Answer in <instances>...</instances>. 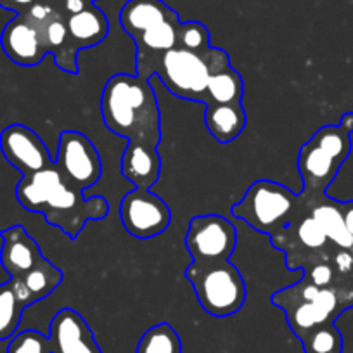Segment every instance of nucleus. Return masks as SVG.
Listing matches in <instances>:
<instances>
[{
  "mask_svg": "<svg viewBox=\"0 0 353 353\" xmlns=\"http://www.w3.org/2000/svg\"><path fill=\"white\" fill-rule=\"evenodd\" d=\"M16 198L23 208L42 213L47 223L59 227L70 239H77L88 220H103L110 213L106 198H83V191L63 181L56 165L23 176L16 185Z\"/></svg>",
  "mask_w": 353,
  "mask_h": 353,
  "instance_id": "1",
  "label": "nucleus"
},
{
  "mask_svg": "<svg viewBox=\"0 0 353 353\" xmlns=\"http://www.w3.org/2000/svg\"><path fill=\"white\" fill-rule=\"evenodd\" d=\"M101 114L108 130L128 142L158 145L161 141V113L154 88L139 74L117 73L106 81Z\"/></svg>",
  "mask_w": 353,
  "mask_h": 353,
  "instance_id": "2",
  "label": "nucleus"
},
{
  "mask_svg": "<svg viewBox=\"0 0 353 353\" xmlns=\"http://www.w3.org/2000/svg\"><path fill=\"white\" fill-rule=\"evenodd\" d=\"M310 208V198L294 194L281 182L260 179L248 188L243 198L230 208V213L256 232L270 237L301 215H308Z\"/></svg>",
  "mask_w": 353,
  "mask_h": 353,
  "instance_id": "3",
  "label": "nucleus"
},
{
  "mask_svg": "<svg viewBox=\"0 0 353 353\" xmlns=\"http://www.w3.org/2000/svg\"><path fill=\"white\" fill-rule=\"evenodd\" d=\"M270 301L284 312L288 325L300 341L310 332L334 324L343 312L353 307V301L334 288L315 286L305 277L274 293Z\"/></svg>",
  "mask_w": 353,
  "mask_h": 353,
  "instance_id": "4",
  "label": "nucleus"
},
{
  "mask_svg": "<svg viewBox=\"0 0 353 353\" xmlns=\"http://www.w3.org/2000/svg\"><path fill=\"white\" fill-rule=\"evenodd\" d=\"M352 152V134L341 125L319 128L298 152L296 166L303 181L305 198H321L334 182Z\"/></svg>",
  "mask_w": 353,
  "mask_h": 353,
  "instance_id": "5",
  "label": "nucleus"
},
{
  "mask_svg": "<svg viewBox=\"0 0 353 353\" xmlns=\"http://www.w3.org/2000/svg\"><path fill=\"white\" fill-rule=\"evenodd\" d=\"M137 74L149 80L158 74L170 94L185 101H206V88L212 77L203 52L175 47L156 57H137Z\"/></svg>",
  "mask_w": 353,
  "mask_h": 353,
  "instance_id": "6",
  "label": "nucleus"
},
{
  "mask_svg": "<svg viewBox=\"0 0 353 353\" xmlns=\"http://www.w3.org/2000/svg\"><path fill=\"white\" fill-rule=\"evenodd\" d=\"M185 279L194 288L198 303L213 317H230L244 307L248 298L246 284L232 261L198 263L185 269Z\"/></svg>",
  "mask_w": 353,
  "mask_h": 353,
  "instance_id": "7",
  "label": "nucleus"
},
{
  "mask_svg": "<svg viewBox=\"0 0 353 353\" xmlns=\"http://www.w3.org/2000/svg\"><path fill=\"white\" fill-rule=\"evenodd\" d=\"M270 243L286 254L290 270H305L317 261H329L334 250H338L310 213L270 236Z\"/></svg>",
  "mask_w": 353,
  "mask_h": 353,
  "instance_id": "8",
  "label": "nucleus"
},
{
  "mask_svg": "<svg viewBox=\"0 0 353 353\" xmlns=\"http://www.w3.org/2000/svg\"><path fill=\"white\" fill-rule=\"evenodd\" d=\"M54 165L59 170L63 181L80 191L97 184L103 175L99 151L87 135L77 130L61 132Z\"/></svg>",
  "mask_w": 353,
  "mask_h": 353,
  "instance_id": "9",
  "label": "nucleus"
},
{
  "mask_svg": "<svg viewBox=\"0 0 353 353\" xmlns=\"http://www.w3.org/2000/svg\"><path fill=\"white\" fill-rule=\"evenodd\" d=\"M237 246V230L225 216L208 213L189 222L185 250L198 263H219L232 256Z\"/></svg>",
  "mask_w": 353,
  "mask_h": 353,
  "instance_id": "10",
  "label": "nucleus"
},
{
  "mask_svg": "<svg viewBox=\"0 0 353 353\" xmlns=\"http://www.w3.org/2000/svg\"><path fill=\"white\" fill-rule=\"evenodd\" d=\"M120 220L125 230L137 239H152L165 232L172 222V212L163 198L149 189H137L123 196Z\"/></svg>",
  "mask_w": 353,
  "mask_h": 353,
  "instance_id": "11",
  "label": "nucleus"
},
{
  "mask_svg": "<svg viewBox=\"0 0 353 353\" xmlns=\"http://www.w3.org/2000/svg\"><path fill=\"white\" fill-rule=\"evenodd\" d=\"M0 151L11 166L23 173L33 175L54 165L46 142L32 128L12 123L0 132Z\"/></svg>",
  "mask_w": 353,
  "mask_h": 353,
  "instance_id": "12",
  "label": "nucleus"
},
{
  "mask_svg": "<svg viewBox=\"0 0 353 353\" xmlns=\"http://www.w3.org/2000/svg\"><path fill=\"white\" fill-rule=\"evenodd\" d=\"M52 353H103L94 331L83 315L73 308H61L49 325Z\"/></svg>",
  "mask_w": 353,
  "mask_h": 353,
  "instance_id": "13",
  "label": "nucleus"
},
{
  "mask_svg": "<svg viewBox=\"0 0 353 353\" xmlns=\"http://www.w3.org/2000/svg\"><path fill=\"white\" fill-rule=\"evenodd\" d=\"M0 46L6 56L18 66H39L49 54L39 30L23 14H16L2 30Z\"/></svg>",
  "mask_w": 353,
  "mask_h": 353,
  "instance_id": "14",
  "label": "nucleus"
},
{
  "mask_svg": "<svg viewBox=\"0 0 353 353\" xmlns=\"http://www.w3.org/2000/svg\"><path fill=\"white\" fill-rule=\"evenodd\" d=\"M0 239H2L0 265L4 267L11 279L23 277L46 258L37 241L23 225H12L0 230Z\"/></svg>",
  "mask_w": 353,
  "mask_h": 353,
  "instance_id": "15",
  "label": "nucleus"
},
{
  "mask_svg": "<svg viewBox=\"0 0 353 353\" xmlns=\"http://www.w3.org/2000/svg\"><path fill=\"white\" fill-rule=\"evenodd\" d=\"M121 173L137 189H151L161 173L158 145L148 142H128L121 156Z\"/></svg>",
  "mask_w": 353,
  "mask_h": 353,
  "instance_id": "16",
  "label": "nucleus"
},
{
  "mask_svg": "<svg viewBox=\"0 0 353 353\" xmlns=\"http://www.w3.org/2000/svg\"><path fill=\"white\" fill-rule=\"evenodd\" d=\"M175 19L181 18L163 0H128L120 11V25L132 40L161 23Z\"/></svg>",
  "mask_w": 353,
  "mask_h": 353,
  "instance_id": "17",
  "label": "nucleus"
},
{
  "mask_svg": "<svg viewBox=\"0 0 353 353\" xmlns=\"http://www.w3.org/2000/svg\"><path fill=\"white\" fill-rule=\"evenodd\" d=\"M70 43L74 50L99 46L110 33V23L97 6L88 4L83 11L66 18Z\"/></svg>",
  "mask_w": 353,
  "mask_h": 353,
  "instance_id": "18",
  "label": "nucleus"
},
{
  "mask_svg": "<svg viewBox=\"0 0 353 353\" xmlns=\"http://www.w3.org/2000/svg\"><path fill=\"white\" fill-rule=\"evenodd\" d=\"M12 281H14L16 290L26 307H32L59 288V284L63 283V270L57 269L56 265L50 263L47 258H43L35 269Z\"/></svg>",
  "mask_w": 353,
  "mask_h": 353,
  "instance_id": "19",
  "label": "nucleus"
},
{
  "mask_svg": "<svg viewBox=\"0 0 353 353\" xmlns=\"http://www.w3.org/2000/svg\"><path fill=\"white\" fill-rule=\"evenodd\" d=\"M246 121L243 104H208L205 110L206 128L220 144L236 141L246 128Z\"/></svg>",
  "mask_w": 353,
  "mask_h": 353,
  "instance_id": "20",
  "label": "nucleus"
},
{
  "mask_svg": "<svg viewBox=\"0 0 353 353\" xmlns=\"http://www.w3.org/2000/svg\"><path fill=\"white\" fill-rule=\"evenodd\" d=\"M312 208L310 215L319 222V225L327 234L329 241L336 248L341 250H350L353 246L352 234L346 230L345 220H343L341 201L332 199L329 196H321V198H310Z\"/></svg>",
  "mask_w": 353,
  "mask_h": 353,
  "instance_id": "21",
  "label": "nucleus"
},
{
  "mask_svg": "<svg viewBox=\"0 0 353 353\" xmlns=\"http://www.w3.org/2000/svg\"><path fill=\"white\" fill-rule=\"evenodd\" d=\"M181 23V19L161 23L134 39L135 47H137V57H156L165 54L166 50L179 47Z\"/></svg>",
  "mask_w": 353,
  "mask_h": 353,
  "instance_id": "22",
  "label": "nucleus"
},
{
  "mask_svg": "<svg viewBox=\"0 0 353 353\" xmlns=\"http://www.w3.org/2000/svg\"><path fill=\"white\" fill-rule=\"evenodd\" d=\"M244 94L243 77L232 66L210 77L205 104H241Z\"/></svg>",
  "mask_w": 353,
  "mask_h": 353,
  "instance_id": "23",
  "label": "nucleus"
},
{
  "mask_svg": "<svg viewBox=\"0 0 353 353\" xmlns=\"http://www.w3.org/2000/svg\"><path fill=\"white\" fill-rule=\"evenodd\" d=\"M25 308L28 307L19 296L14 281L0 284V341L11 339L18 332Z\"/></svg>",
  "mask_w": 353,
  "mask_h": 353,
  "instance_id": "24",
  "label": "nucleus"
},
{
  "mask_svg": "<svg viewBox=\"0 0 353 353\" xmlns=\"http://www.w3.org/2000/svg\"><path fill=\"white\" fill-rule=\"evenodd\" d=\"M137 353H182V339L168 322H159L141 336Z\"/></svg>",
  "mask_w": 353,
  "mask_h": 353,
  "instance_id": "25",
  "label": "nucleus"
},
{
  "mask_svg": "<svg viewBox=\"0 0 353 353\" xmlns=\"http://www.w3.org/2000/svg\"><path fill=\"white\" fill-rule=\"evenodd\" d=\"M179 47L192 50V52H205L210 49V32L203 23L188 21L179 26Z\"/></svg>",
  "mask_w": 353,
  "mask_h": 353,
  "instance_id": "26",
  "label": "nucleus"
},
{
  "mask_svg": "<svg viewBox=\"0 0 353 353\" xmlns=\"http://www.w3.org/2000/svg\"><path fill=\"white\" fill-rule=\"evenodd\" d=\"M8 353H52L50 352L49 336L42 334L39 331L16 332L11 338L8 346Z\"/></svg>",
  "mask_w": 353,
  "mask_h": 353,
  "instance_id": "27",
  "label": "nucleus"
},
{
  "mask_svg": "<svg viewBox=\"0 0 353 353\" xmlns=\"http://www.w3.org/2000/svg\"><path fill=\"white\" fill-rule=\"evenodd\" d=\"M305 279L314 283L315 286L321 288H332L334 284V269L331 261H317L303 270Z\"/></svg>",
  "mask_w": 353,
  "mask_h": 353,
  "instance_id": "28",
  "label": "nucleus"
},
{
  "mask_svg": "<svg viewBox=\"0 0 353 353\" xmlns=\"http://www.w3.org/2000/svg\"><path fill=\"white\" fill-rule=\"evenodd\" d=\"M37 0H0V8L9 9V11H14L16 14H21L25 12L30 6L35 4Z\"/></svg>",
  "mask_w": 353,
  "mask_h": 353,
  "instance_id": "29",
  "label": "nucleus"
},
{
  "mask_svg": "<svg viewBox=\"0 0 353 353\" xmlns=\"http://www.w3.org/2000/svg\"><path fill=\"white\" fill-rule=\"evenodd\" d=\"M341 212H343V220H345L346 230H348L353 237V199L352 201H341Z\"/></svg>",
  "mask_w": 353,
  "mask_h": 353,
  "instance_id": "30",
  "label": "nucleus"
},
{
  "mask_svg": "<svg viewBox=\"0 0 353 353\" xmlns=\"http://www.w3.org/2000/svg\"><path fill=\"white\" fill-rule=\"evenodd\" d=\"M87 6H88L87 0H64L63 8H64V11L68 12V16H71V14H77V12L83 11Z\"/></svg>",
  "mask_w": 353,
  "mask_h": 353,
  "instance_id": "31",
  "label": "nucleus"
},
{
  "mask_svg": "<svg viewBox=\"0 0 353 353\" xmlns=\"http://www.w3.org/2000/svg\"><path fill=\"white\" fill-rule=\"evenodd\" d=\"M339 125H341V127H345L350 134H353V113L352 111H348V113L343 114L341 120H339Z\"/></svg>",
  "mask_w": 353,
  "mask_h": 353,
  "instance_id": "32",
  "label": "nucleus"
},
{
  "mask_svg": "<svg viewBox=\"0 0 353 353\" xmlns=\"http://www.w3.org/2000/svg\"><path fill=\"white\" fill-rule=\"evenodd\" d=\"M87 2L88 4H92V2H96V0H87Z\"/></svg>",
  "mask_w": 353,
  "mask_h": 353,
  "instance_id": "33",
  "label": "nucleus"
}]
</instances>
